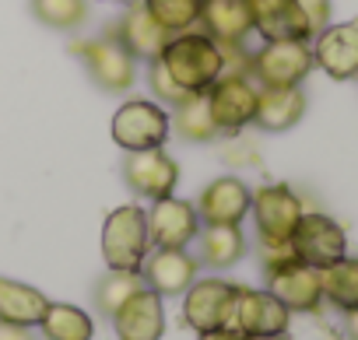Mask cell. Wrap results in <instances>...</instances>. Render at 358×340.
<instances>
[{"instance_id": "5bb4252c", "label": "cell", "mask_w": 358, "mask_h": 340, "mask_svg": "<svg viewBox=\"0 0 358 340\" xmlns=\"http://www.w3.org/2000/svg\"><path fill=\"white\" fill-rule=\"evenodd\" d=\"M288 323H292V312L271 291H253V288H239L236 291V309H232L229 330H236L239 337L288 333Z\"/></svg>"}, {"instance_id": "7402d4cb", "label": "cell", "mask_w": 358, "mask_h": 340, "mask_svg": "<svg viewBox=\"0 0 358 340\" xmlns=\"http://www.w3.org/2000/svg\"><path fill=\"white\" fill-rule=\"evenodd\" d=\"M50 309V298L22 281L0 277V323H15V326H39Z\"/></svg>"}, {"instance_id": "603a6c76", "label": "cell", "mask_w": 358, "mask_h": 340, "mask_svg": "<svg viewBox=\"0 0 358 340\" xmlns=\"http://www.w3.org/2000/svg\"><path fill=\"white\" fill-rule=\"evenodd\" d=\"M197 249H201L197 263L225 270V267H236L246 256V235L239 232V225H201Z\"/></svg>"}, {"instance_id": "7c38bea8", "label": "cell", "mask_w": 358, "mask_h": 340, "mask_svg": "<svg viewBox=\"0 0 358 340\" xmlns=\"http://www.w3.org/2000/svg\"><path fill=\"white\" fill-rule=\"evenodd\" d=\"M267 291L288 312H320V305H323L320 270L302 260H288V263L267 270Z\"/></svg>"}, {"instance_id": "3957f363", "label": "cell", "mask_w": 358, "mask_h": 340, "mask_svg": "<svg viewBox=\"0 0 358 340\" xmlns=\"http://www.w3.org/2000/svg\"><path fill=\"white\" fill-rule=\"evenodd\" d=\"M246 67L260 88H299L316 64L309 43H264L246 57Z\"/></svg>"}, {"instance_id": "4dcf8cb0", "label": "cell", "mask_w": 358, "mask_h": 340, "mask_svg": "<svg viewBox=\"0 0 358 340\" xmlns=\"http://www.w3.org/2000/svg\"><path fill=\"white\" fill-rule=\"evenodd\" d=\"M295 4L302 8V15H306V22H309V29H313V36L316 32H323L327 25H330V0H295Z\"/></svg>"}, {"instance_id": "8fae6325", "label": "cell", "mask_w": 358, "mask_h": 340, "mask_svg": "<svg viewBox=\"0 0 358 340\" xmlns=\"http://www.w3.org/2000/svg\"><path fill=\"white\" fill-rule=\"evenodd\" d=\"M313 64L334 81L358 77V18L327 25L313 36Z\"/></svg>"}, {"instance_id": "9c48e42d", "label": "cell", "mask_w": 358, "mask_h": 340, "mask_svg": "<svg viewBox=\"0 0 358 340\" xmlns=\"http://www.w3.org/2000/svg\"><path fill=\"white\" fill-rule=\"evenodd\" d=\"M236 291H239V284H229L222 277L194 281L183 291V323L194 326L197 333L229 326L232 323V309H236Z\"/></svg>"}, {"instance_id": "4316f807", "label": "cell", "mask_w": 358, "mask_h": 340, "mask_svg": "<svg viewBox=\"0 0 358 340\" xmlns=\"http://www.w3.org/2000/svg\"><path fill=\"white\" fill-rule=\"evenodd\" d=\"M141 288H148L144 277H141V270H109V274L95 284V309H99L106 319H113V316L120 312V305H123L130 295H137Z\"/></svg>"}, {"instance_id": "9a60e30c", "label": "cell", "mask_w": 358, "mask_h": 340, "mask_svg": "<svg viewBox=\"0 0 358 340\" xmlns=\"http://www.w3.org/2000/svg\"><path fill=\"white\" fill-rule=\"evenodd\" d=\"M201 25L225 53H232L253 32V0H201Z\"/></svg>"}, {"instance_id": "d4e9b609", "label": "cell", "mask_w": 358, "mask_h": 340, "mask_svg": "<svg viewBox=\"0 0 358 340\" xmlns=\"http://www.w3.org/2000/svg\"><path fill=\"white\" fill-rule=\"evenodd\" d=\"M39 330L46 340H92V333H95L92 316L81 312L78 305H67V302H50Z\"/></svg>"}, {"instance_id": "ffe728a7", "label": "cell", "mask_w": 358, "mask_h": 340, "mask_svg": "<svg viewBox=\"0 0 358 340\" xmlns=\"http://www.w3.org/2000/svg\"><path fill=\"white\" fill-rule=\"evenodd\" d=\"M169 36H172V32H165V29L148 15L144 4H130V8L123 11V18L113 25V39H116L134 60H148V64L162 57Z\"/></svg>"}, {"instance_id": "7a4b0ae2", "label": "cell", "mask_w": 358, "mask_h": 340, "mask_svg": "<svg viewBox=\"0 0 358 340\" xmlns=\"http://www.w3.org/2000/svg\"><path fill=\"white\" fill-rule=\"evenodd\" d=\"M151 253L148 239V211L137 204H123L109 211L102 225V260L109 270H141L144 256Z\"/></svg>"}, {"instance_id": "f546056e", "label": "cell", "mask_w": 358, "mask_h": 340, "mask_svg": "<svg viewBox=\"0 0 358 340\" xmlns=\"http://www.w3.org/2000/svg\"><path fill=\"white\" fill-rule=\"evenodd\" d=\"M148 84H151L155 98L165 102V105H172V109L194 98V91H187L183 84H176V77L162 67V60H151V64H148Z\"/></svg>"}, {"instance_id": "d6a6232c", "label": "cell", "mask_w": 358, "mask_h": 340, "mask_svg": "<svg viewBox=\"0 0 358 340\" xmlns=\"http://www.w3.org/2000/svg\"><path fill=\"white\" fill-rule=\"evenodd\" d=\"M197 340H243L236 330H229V326H222V330H208V333H201Z\"/></svg>"}, {"instance_id": "5b68a950", "label": "cell", "mask_w": 358, "mask_h": 340, "mask_svg": "<svg viewBox=\"0 0 358 340\" xmlns=\"http://www.w3.org/2000/svg\"><path fill=\"white\" fill-rule=\"evenodd\" d=\"M204 98H208V109H211V119H215L218 133H236V130H243V126L253 123L260 88H257L253 77L236 74V71H225L204 91Z\"/></svg>"}, {"instance_id": "f1b7e54d", "label": "cell", "mask_w": 358, "mask_h": 340, "mask_svg": "<svg viewBox=\"0 0 358 340\" xmlns=\"http://www.w3.org/2000/svg\"><path fill=\"white\" fill-rule=\"evenodd\" d=\"M29 8L46 29H57V32H71L88 18L85 0H29Z\"/></svg>"}, {"instance_id": "e0dca14e", "label": "cell", "mask_w": 358, "mask_h": 340, "mask_svg": "<svg viewBox=\"0 0 358 340\" xmlns=\"http://www.w3.org/2000/svg\"><path fill=\"white\" fill-rule=\"evenodd\" d=\"M250 186L236 176H222L215 183H208L197 197V218L201 225H243V218L250 214Z\"/></svg>"}, {"instance_id": "6da1fadb", "label": "cell", "mask_w": 358, "mask_h": 340, "mask_svg": "<svg viewBox=\"0 0 358 340\" xmlns=\"http://www.w3.org/2000/svg\"><path fill=\"white\" fill-rule=\"evenodd\" d=\"M158 60L176 77V84H183L194 95H204L229 71V53L208 32H176V36H169Z\"/></svg>"}, {"instance_id": "52a82bcc", "label": "cell", "mask_w": 358, "mask_h": 340, "mask_svg": "<svg viewBox=\"0 0 358 340\" xmlns=\"http://www.w3.org/2000/svg\"><path fill=\"white\" fill-rule=\"evenodd\" d=\"M169 130H172V119H169L165 105L148 102V98H130L113 116V140L123 151L162 147L165 137H169Z\"/></svg>"}, {"instance_id": "d6986e66", "label": "cell", "mask_w": 358, "mask_h": 340, "mask_svg": "<svg viewBox=\"0 0 358 340\" xmlns=\"http://www.w3.org/2000/svg\"><path fill=\"white\" fill-rule=\"evenodd\" d=\"M253 32L264 43H309L313 29L295 0H253Z\"/></svg>"}, {"instance_id": "ac0fdd59", "label": "cell", "mask_w": 358, "mask_h": 340, "mask_svg": "<svg viewBox=\"0 0 358 340\" xmlns=\"http://www.w3.org/2000/svg\"><path fill=\"white\" fill-rule=\"evenodd\" d=\"M113 330H116V340H162L165 337L162 295L151 288H141L137 295H130L113 316Z\"/></svg>"}, {"instance_id": "277c9868", "label": "cell", "mask_w": 358, "mask_h": 340, "mask_svg": "<svg viewBox=\"0 0 358 340\" xmlns=\"http://www.w3.org/2000/svg\"><path fill=\"white\" fill-rule=\"evenodd\" d=\"M253 221H257V235L264 246H285L292 242V232L299 225V218L306 214L299 193L285 183H264L253 190L250 200Z\"/></svg>"}, {"instance_id": "2e32d148", "label": "cell", "mask_w": 358, "mask_h": 340, "mask_svg": "<svg viewBox=\"0 0 358 340\" xmlns=\"http://www.w3.org/2000/svg\"><path fill=\"white\" fill-rule=\"evenodd\" d=\"M201 263L187 253V249H155L144 256L141 263V277L151 291H158L162 298L183 295L194 281H197Z\"/></svg>"}, {"instance_id": "e575fe53", "label": "cell", "mask_w": 358, "mask_h": 340, "mask_svg": "<svg viewBox=\"0 0 358 340\" xmlns=\"http://www.w3.org/2000/svg\"><path fill=\"white\" fill-rule=\"evenodd\" d=\"M243 340H288V333H257V337H243Z\"/></svg>"}, {"instance_id": "83f0119b", "label": "cell", "mask_w": 358, "mask_h": 340, "mask_svg": "<svg viewBox=\"0 0 358 340\" xmlns=\"http://www.w3.org/2000/svg\"><path fill=\"white\" fill-rule=\"evenodd\" d=\"M165 32H190L201 22V0H141Z\"/></svg>"}, {"instance_id": "1f68e13d", "label": "cell", "mask_w": 358, "mask_h": 340, "mask_svg": "<svg viewBox=\"0 0 358 340\" xmlns=\"http://www.w3.org/2000/svg\"><path fill=\"white\" fill-rule=\"evenodd\" d=\"M0 340H36L29 333V326H15V323H0Z\"/></svg>"}, {"instance_id": "cb8c5ba5", "label": "cell", "mask_w": 358, "mask_h": 340, "mask_svg": "<svg viewBox=\"0 0 358 340\" xmlns=\"http://www.w3.org/2000/svg\"><path fill=\"white\" fill-rule=\"evenodd\" d=\"M320 284H323V298L334 309L355 312L358 309V256H341L337 263L323 267Z\"/></svg>"}, {"instance_id": "ba28073f", "label": "cell", "mask_w": 358, "mask_h": 340, "mask_svg": "<svg viewBox=\"0 0 358 340\" xmlns=\"http://www.w3.org/2000/svg\"><path fill=\"white\" fill-rule=\"evenodd\" d=\"M292 253H295V260L323 270V267L337 263L341 256H348L344 228L320 211H306L292 232Z\"/></svg>"}, {"instance_id": "8992f818", "label": "cell", "mask_w": 358, "mask_h": 340, "mask_svg": "<svg viewBox=\"0 0 358 340\" xmlns=\"http://www.w3.org/2000/svg\"><path fill=\"white\" fill-rule=\"evenodd\" d=\"M71 50L81 57L88 77H92L102 91H109V95H123V91L134 88V81H137L134 57H130L113 36L85 39V43H74Z\"/></svg>"}, {"instance_id": "4fadbf2b", "label": "cell", "mask_w": 358, "mask_h": 340, "mask_svg": "<svg viewBox=\"0 0 358 340\" xmlns=\"http://www.w3.org/2000/svg\"><path fill=\"white\" fill-rule=\"evenodd\" d=\"M201 232V218L197 207L190 200H155V207L148 211V239L155 249H187Z\"/></svg>"}, {"instance_id": "484cf974", "label": "cell", "mask_w": 358, "mask_h": 340, "mask_svg": "<svg viewBox=\"0 0 358 340\" xmlns=\"http://www.w3.org/2000/svg\"><path fill=\"white\" fill-rule=\"evenodd\" d=\"M176 133L183 137V140H194V144H208L218 137V126L211 119V109H208V98L204 95H194L190 102L183 105H176V112L169 116Z\"/></svg>"}, {"instance_id": "44dd1931", "label": "cell", "mask_w": 358, "mask_h": 340, "mask_svg": "<svg viewBox=\"0 0 358 340\" xmlns=\"http://www.w3.org/2000/svg\"><path fill=\"white\" fill-rule=\"evenodd\" d=\"M306 116V91L302 88H260L253 123L267 133L292 130Z\"/></svg>"}, {"instance_id": "836d02e7", "label": "cell", "mask_w": 358, "mask_h": 340, "mask_svg": "<svg viewBox=\"0 0 358 340\" xmlns=\"http://www.w3.org/2000/svg\"><path fill=\"white\" fill-rule=\"evenodd\" d=\"M344 333H348V340H358V309L344 312Z\"/></svg>"}, {"instance_id": "30bf717a", "label": "cell", "mask_w": 358, "mask_h": 340, "mask_svg": "<svg viewBox=\"0 0 358 340\" xmlns=\"http://www.w3.org/2000/svg\"><path fill=\"white\" fill-rule=\"evenodd\" d=\"M123 183L144 200H165V197H172V190L179 183V165H176V158L165 154V147L127 151Z\"/></svg>"}]
</instances>
